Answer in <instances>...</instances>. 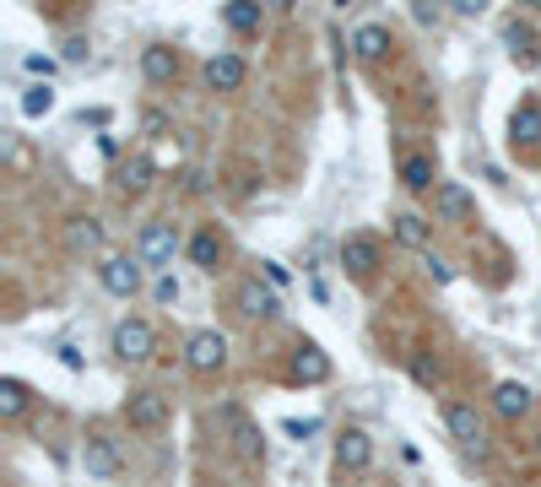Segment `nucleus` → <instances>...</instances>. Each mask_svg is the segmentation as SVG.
Masks as SVG:
<instances>
[{
    "mask_svg": "<svg viewBox=\"0 0 541 487\" xmlns=\"http://www.w3.org/2000/svg\"><path fill=\"white\" fill-rule=\"evenodd\" d=\"M136 255H141V266L147 271H174V255H179V228L168 217H157V222H147V228L136 233Z\"/></svg>",
    "mask_w": 541,
    "mask_h": 487,
    "instance_id": "f257e3e1",
    "label": "nucleus"
},
{
    "mask_svg": "<svg viewBox=\"0 0 541 487\" xmlns=\"http://www.w3.org/2000/svg\"><path fill=\"white\" fill-rule=\"evenodd\" d=\"M98 282L109 298H136L141 282H147V266H141V255H103L98 260Z\"/></svg>",
    "mask_w": 541,
    "mask_h": 487,
    "instance_id": "f03ea898",
    "label": "nucleus"
},
{
    "mask_svg": "<svg viewBox=\"0 0 541 487\" xmlns=\"http://www.w3.org/2000/svg\"><path fill=\"white\" fill-rule=\"evenodd\" d=\"M125 423L141 428V433H157L174 423V401L163 396V390H130L125 396Z\"/></svg>",
    "mask_w": 541,
    "mask_h": 487,
    "instance_id": "7ed1b4c3",
    "label": "nucleus"
},
{
    "mask_svg": "<svg viewBox=\"0 0 541 487\" xmlns=\"http://www.w3.org/2000/svg\"><path fill=\"white\" fill-rule=\"evenodd\" d=\"M331 460H336V477H363L374 466V439L363 428H341L331 444Z\"/></svg>",
    "mask_w": 541,
    "mask_h": 487,
    "instance_id": "20e7f679",
    "label": "nucleus"
},
{
    "mask_svg": "<svg viewBox=\"0 0 541 487\" xmlns=\"http://www.w3.org/2000/svg\"><path fill=\"white\" fill-rule=\"evenodd\" d=\"M184 368L190 374H222L228 368V336L222 331H195L184 341Z\"/></svg>",
    "mask_w": 541,
    "mask_h": 487,
    "instance_id": "39448f33",
    "label": "nucleus"
},
{
    "mask_svg": "<svg viewBox=\"0 0 541 487\" xmlns=\"http://www.w3.org/2000/svg\"><path fill=\"white\" fill-rule=\"evenodd\" d=\"M109 347H114V358H120V363H147L157 352V331L147 320H120V325H114V336H109Z\"/></svg>",
    "mask_w": 541,
    "mask_h": 487,
    "instance_id": "423d86ee",
    "label": "nucleus"
},
{
    "mask_svg": "<svg viewBox=\"0 0 541 487\" xmlns=\"http://www.w3.org/2000/svg\"><path fill=\"white\" fill-rule=\"evenodd\" d=\"M82 466H87V477L114 482L125 471V455H120V444H114L109 433H87L82 439Z\"/></svg>",
    "mask_w": 541,
    "mask_h": 487,
    "instance_id": "0eeeda50",
    "label": "nucleus"
},
{
    "mask_svg": "<svg viewBox=\"0 0 541 487\" xmlns=\"http://www.w3.org/2000/svg\"><path fill=\"white\" fill-rule=\"evenodd\" d=\"M233 309H239L244 320H276V314H282V298H276V287H271V282L249 276V282L233 287Z\"/></svg>",
    "mask_w": 541,
    "mask_h": 487,
    "instance_id": "6e6552de",
    "label": "nucleus"
},
{
    "mask_svg": "<svg viewBox=\"0 0 541 487\" xmlns=\"http://www.w3.org/2000/svg\"><path fill=\"white\" fill-rule=\"evenodd\" d=\"M379 260H385V244H379L374 233H347V239H341V266L358 276V282H368V276L379 271Z\"/></svg>",
    "mask_w": 541,
    "mask_h": 487,
    "instance_id": "1a4fd4ad",
    "label": "nucleus"
},
{
    "mask_svg": "<svg viewBox=\"0 0 541 487\" xmlns=\"http://www.w3.org/2000/svg\"><path fill=\"white\" fill-rule=\"evenodd\" d=\"M444 428H450V439L460 444V450H487V444H482V412H477V406H471V401H450V406H444Z\"/></svg>",
    "mask_w": 541,
    "mask_h": 487,
    "instance_id": "9d476101",
    "label": "nucleus"
},
{
    "mask_svg": "<svg viewBox=\"0 0 541 487\" xmlns=\"http://www.w3.org/2000/svg\"><path fill=\"white\" fill-rule=\"evenodd\" d=\"M471 212H477V195H471L466 184H455V179H439V190H433V217L439 222H466Z\"/></svg>",
    "mask_w": 541,
    "mask_h": 487,
    "instance_id": "9b49d317",
    "label": "nucleus"
},
{
    "mask_svg": "<svg viewBox=\"0 0 541 487\" xmlns=\"http://www.w3.org/2000/svg\"><path fill=\"white\" fill-rule=\"evenodd\" d=\"M244 76H249V65H244V55H233V49H222V55L206 60V87L211 92H239Z\"/></svg>",
    "mask_w": 541,
    "mask_h": 487,
    "instance_id": "f8f14e48",
    "label": "nucleus"
},
{
    "mask_svg": "<svg viewBox=\"0 0 541 487\" xmlns=\"http://www.w3.org/2000/svg\"><path fill=\"white\" fill-rule=\"evenodd\" d=\"M293 379L298 385H325L331 379V358H325L320 341H298L293 347Z\"/></svg>",
    "mask_w": 541,
    "mask_h": 487,
    "instance_id": "ddd939ff",
    "label": "nucleus"
},
{
    "mask_svg": "<svg viewBox=\"0 0 541 487\" xmlns=\"http://www.w3.org/2000/svg\"><path fill=\"white\" fill-rule=\"evenodd\" d=\"M531 406H536V396H531V385H520V379H504V385L493 390V412L504 417V423L531 417Z\"/></svg>",
    "mask_w": 541,
    "mask_h": 487,
    "instance_id": "4468645a",
    "label": "nucleus"
},
{
    "mask_svg": "<svg viewBox=\"0 0 541 487\" xmlns=\"http://www.w3.org/2000/svg\"><path fill=\"white\" fill-rule=\"evenodd\" d=\"M190 260H195L201 271H217L222 260H228V239H222L211 222H206V228H195V233H190Z\"/></svg>",
    "mask_w": 541,
    "mask_h": 487,
    "instance_id": "2eb2a0df",
    "label": "nucleus"
},
{
    "mask_svg": "<svg viewBox=\"0 0 541 487\" xmlns=\"http://www.w3.org/2000/svg\"><path fill=\"white\" fill-rule=\"evenodd\" d=\"M65 244H71V255H98L103 260V222L98 217H71L65 222Z\"/></svg>",
    "mask_w": 541,
    "mask_h": 487,
    "instance_id": "dca6fc26",
    "label": "nucleus"
},
{
    "mask_svg": "<svg viewBox=\"0 0 541 487\" xmlns=\"http://www.w3.org/2000/svg\"><path fill=\"white\" fill-rule=\"evenodd\" d=\"M141 76H147L152 87H168L179 76V55L168 44H147V49H141Z\"/></svg>",
    "mask_w": 541,
    "mask_h": 487,
    "instance_id": "f3484780",
    "label": "nucleus"
},
{
    "mask_svg": "<svg viewBox=\"0 0 541 487\" xmlns=\"http://www.w3.org/2000/svg\"><path fill=\"white\" fill-rule=\"evenodd\" d=\"M352 55L363 65H379L390 55V28H379V22H363V28H352Z\"/></svg>",
    "mask_w": 541,
    "mask_h": 487,
    "instance_id": "a211bd4d",
    "label": "nucleus"
},
{
    "mask_svg": "<svg viewBox=\"0 0 541 487\" xmlns=\"http://www.w3.org/2000/svg\"><path fill=\"white\" fill-rule=\"evenodd\" d=\"M401 184H406L412 195H433V190H439L433 157H428V152H406V157H401Z\"/></svg>",
    "mask_w": 541,
    "mask_h": 487,
    "instance_id": "6ab92c4d",
    "label": "nucleus"
},
{
    "mask_svg": "<svg viewBox=\"0 0 541 487\" xmlns=\"http://www.w3.org/2000/svg\"><path fill=\"white\" fill-rule=\"evenodd\" d=\"M509 141L514 147H536L541 141V103H514V114H509Z\"/></svg>",
    "mask_w": 541,
    "mask_h": 487,
    "instance_id": "aec40b11",
    "label": "nucleus"
},
{
    "mask_svg": "<svg viewBox=\"0 0 541 487\" xmlns=\"http://www.w3.org/2000/svg\"><path fill=\"white\" fill-rule=\"evenodd\" d=\"M222 22H228L239 38H255L266 28V6H255V0H228V6H222Z\"/></svg>",
    "mask_w": 541,
    "mask_h": 487,
    "instance_id": "412c9836",
    "label": "nucleus"
},
{
    "mask_svg": "<svg viewBox=\"0 0 541 487\" xmlns=\"http://www.w3.org/2000/svg\"><path fill=\"white\" fill-rule=\"evenodd\" d=\"M152 174H157L152 157L136 152V157H130V163L120 168V195H147V190H152Z\"/></svg>",
    "mask_w": 541,
    "mask_h": 487,
    "instance_id": "4be33fe9",
    "label": "nucleus"
},
{
    "mask_svg": "<svg viewBox=\"0 0 541 487\" xmlns=\"http://www.w3.org/2000/svg\"><path fill=\"white\" fill-rule=\"evenodd\" d=\"M28 401H33V390L22 385L17 374H6V379H0V417H6V423H11V417H22V412H28Z\"/></svg>",
    "mask_w": 541,
    "mask_h": 487,
    "instance_id": "5701e85b",
    "label": "nucleus"
},
{
    "mask_svg": "<svg viewBox=\"0 0 541 487\" xmlns=\"http://www.w3.org/2000/svg\"><path fill=\"white\" fill-rule=\"evenodd\" d=\"M390 233H395V244H406V249H428V222H422L417 212L390 217Z\"/></svg>",
    "mask_w": 541,
    "mask_h": 487,
    "instance_id": "b1692460",
    "label": "nucleus"
},
{
    "mask_svg": "<svg viewBox=\"0 0 541 487\" xmlns=\"http://www.w3.org/2000/svg\"><path fill=\"white\" fill-rule=\"evenodd\" d=\"M49 109H55V87L49 82H33L28 92H22V114H28V120H44Z\"/></svg>",
    "mask_w": 541,
    "mask_h": 487,
    "instance_id": "393cba45",
    "label": "nucleus"
},
{
    "mask_svg": "<svg viewBox=\"0 0 541 487\" xmlns=\"http://www.w3.org/2000/svg\"><path fill=\"white\" fill-rule=\"evenodd\" d=\"M509 44H514V60H520V65H536V60H541V49H536V33H520V28H509Z\"/></svg>",
    "mask_w": 541,
    "mask_h": 487,
    "instance_id": "a878e982",
    "label": "nucleus"
},
{
    "mask_svg": "<svg viewBox=\"0 0 541 487\" xmlns=\"http://www.w3.org/2000/svg\"><path fill=\"white\" fill-rule=\"evenodd\" d=\"M152 298H157V304H179V276L174 271H163V276H157V282H152Z\"/></svg>",
    "mask_w": 541,
    "mask_h": 487,
    "instance_id": "bb28decb",
    "label": "nucleus"
},
{
    "mask_svg": "<svg viewBox=\"0 0 541 487\" xmlns=\"http://www.w3.org/2000/svg\"><path fill=\"white\" fill-rule=\"evenodd\" d=\"M282 433H287V439H298V444H309L314 433H320V423H314V417H303V423H298V417H287Z\"/></svg>",
    "mask_w": 541,
    "mask_h": 487,
    "instance_id": "cd10ccee",
    "label": "nucleus"
},
{
    "mask_svg": "<svg viewBox=\"0 0 541 487\" xmlns=\"http://www.w3.org/2000/svg\"><path fill=\"white\" fill-rule=\"evenodd\" d=\"M260 276H266L271 287H287V266H282V260H260Z\"/></svg>",
    "mask_w": 541,
    "mask_h": 487,
    "instance_id": "c85d7f7f",
    "label": "nucleus"
},
{
    "mask_svg": "<svg viewBox=\"0 0 541 487\" xmlns=\"http://www.w3.org/2000/svg\"><path fill=\"white\" fill-rule=\"evenodd\" d=\"M22 65H28V71H33V76H44V82H49V76H55V71H60V65H55V60H49V55H28V60H22Z\"/></svg>",
    "mask_w": 541,
    "mask_h": 487,
    "instance_id": "c756f323",
    "label": "nucleus"
},
{
    "mask_svg": "<svg viewBox=\"0 0 541 487\" xmlns=\"http://www.w3.org/2000/svg\"><path fill=\"white\" fill-rule=\"evenodd\" d=\"M412 374H417V385H439V363H428V358H417Z\"/></svg>",
    "mask_w": 541,
    "mask_h": 487,
    "instance_id": "7c9ffc66",
    "label": "nucleus"
},
{
    "mask_svg": "<svg viewBox=\"0 0 541 487\" xmlns=\"http://www.w3.org/2000/svg\"><path fill=\"white\" fill-rule=\"evenodd\" d=\"M428 271H433V282H439V287H450V282H455V271H450V266H444V260H439V255H428Z\"/></svg>",
    "mask_w": 541,
    "mask_h": 487,
    "instance_id": "2f4dec72",
    "label": "nucleus"
},
{
    "mask_svg": "<svg viewBox=\"0 0 541 487\" xmlns=\"http://www.w3.org/2000/svg\"><path fill=\"white\" fill-rule=\"evenodd\" d=\"M412 17L428 28V22H439V6H428V0H412Z\"/></svg>",
    "mask_w": 541,
    "mask_h": 487,
    "instance_id": "473e14b6",
    "label": "nucleus"
},
{
    "mask_svg": "<svg viewBox=\"0 0 541 487\" xmlns=\"http://www.w3.org/2000/svg\"><path fill=\"white\" fill-rule=\"evenodd\" d=\"M65 60H87V38H65Z\"/></svg>",
    "mask_w": 541,
    "mask_h": 487,
    "instance_id": "72a5a7b5",
    "label": "nucleus"
},
{
    "mask_svg": "<svg viewBox=\"0 0 541 487\" xmlns=\"http://www.w3.org/2000/svg\"><path fill=\"white\" fill-rule=\"evenodd\" d=\"M536 450H541V433H536Z\"/></svg>",
    "mask_w": 541,
    "mask_h": 487,
    "instance_id": "f704fd0d",
    "label": "nucleus"
}]
</instances>
